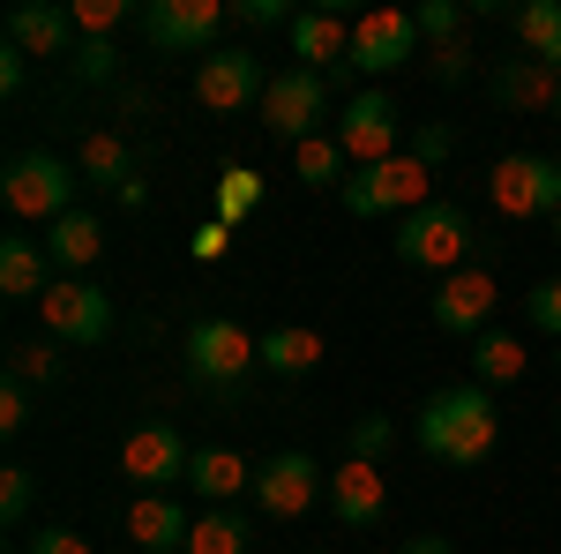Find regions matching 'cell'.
<instances>
[{
  "instance_id": "cell-1",
  "label": "cell",
  "mask_w": 561,
  "mask_h": 554,
  "mask_svg": "<svg viewBox=\"0 0 561 554\" xmlns=\"http://www.w3.org/2000/svg\"><path fill=\"white\" fill-rule=\"evenodd\" d=\"M412 442H420V457L449 472H472L494 457V442H502V405H494V389L486 383H449L434 389L427 405L412 412Z\"/></svg>"
},
{
  "instance_id": "cell-2",
  "label": "cell",
  "mask_w": 561,
  "mask_h": 554,
  "mask_svg": "<svg viewBox=\"0 0 561 554\" xmlns=\"http://www.w3.org/2000/svg\"><path fill=\"white\" fill-rule=\"evenodd\" d=\"M255 368H262V338L240 323V315H203V323L187 330V375H195L203 389L232 397Z\"/></svg>"
},
{
  "instance_id": "cell-3",
  "label": "cell",
  "mask_w": 561,
  "mask_h": 554,
  "mask_svg": "<svg viewBox=\"0 0 561 554\" xmlns=\"http://www.w3.org/2000/svg\"><path fill=\"white\" fill-rule=\"evenodd\" d=\"M397 262L404 270H465V256H472V217H465V203H449V195H434L427 211L397 217Z\"/></svg>"
},
{
  "instance_id": "cell-4",
  "label": "cell",
  "mask_w": 561,
  "mask_h": 554,
  "mask_svg": "<svg viewBox=\"0 0 561 554\" xmlns=\"http://www.w3.org/2000/svg\"><path fill=\"white\" fill-rule=\"evenodd\" d=\"M76 188H83V172L68 166V158H53V150H23V158H8V172H0V203L15 217H31V225L68 217L76 211Z\"/></svg>"
},
{
  "instance_id": "cell-5",
  "label": "cell",
  "mask_w": 561,
  "mask_h": 554,
  "mask_svg": "<svg viewBox=\"0 0 561 554\" xmlns=\"http://www.w3.org/2000/svg\"><path fill=\"white\" fill-rule=\"evenodd\" d=\"M434 203V166H420L412 150H397L382 166H359L345 180V211L352 217H412Z\"/></svg>"
},
{
  "instance_id": "cell-6",
  "label": "cell",
  "mask_w": 561,
  "mask_h": 554,
  "mask_svg": "<svg viewBox=\"0 0 561 554\" xmlns=\"http://www.w3.org/2000/svg\"><path fill=\"white\" fill-rule=\"evenodd\" d=\"M142 38L158 53H187V60H210L225 45V23H232V0H142L135 8Z\"/></svg>"
},
{
  "instance_id": "cell-7",
  "label": "cell",
  "mask_w": 561,
  "mask_h": 554,
  "mask_svg": "<svg viewBox=\"0 0 561 554\" xmlns=\"http://www.w3.org/2000/svg\"><path fill=\"white\" fill-rule=\"evenodd\" d=\"M262 128H270V143H314L322 135V121H330V76H314V68H277L270 76V90H262Z\"/></svg>"
},
{
  "instance_id": "cell-8",
  "label": "cell",
  "mask_w": 561,
  "mask_h": 554,
  "mask_svg": "<svg viewBox=\"0 0 561 554\" xmlns=\"http://www.w3.org/2000/svg\"><path fill=\"white\" fill-rule=\"evenodd\" d=\"M38 315H45V338L76 344V352L113 338V299H105L98 278H53L45 299H38Z\"/></svg>"
},
{
  "instance_id": "cell-9",
  "label": "cell",
  "mask_w": 561,
  "mask_h": 554,
  "mask_svg": "<svg viewBox=\"0 0 561 554\" xmlns=\"http://www.w3.org/2000/svg\"><path fill=\"white\" fill-rule=\"evenodd\" d=\"M187 465H195V450L180 442L173 420H142L121 442V479H135V495H173V487H187Z\"/></svg>"
},
{
  "instance_id": "cell-10",
  "label": "cell",
  "mask_w": 561,
  "mask_h": 554,
  "mask_svg": "<svg viewBox=\"0 0 561 554\" xmlns=\"http://www.w3.org/2000/svg\"><path fill=\"white\" fill-rule=\"evenodd\" d=\"M494 307H502V285H494V270H479V262H465V270H449L442 285H434L427 299V323L442 330V338H486V323H494Z\"/></svg>"
},
{
  "instance_id": "cell-11",
  "label": "cell",
  "mask_w": 561,
  "mask_h": 554,
  "mask_svg": "<svg viewBox=\"0 0 561 554\" xmlns=\"http://www.w3.org/2000/svg\"><path fill=\"white\" fill-rule=\"evenodd\" d=\"M262 90H270V68H262V53H248V45H217L210 60H195V105L203 113H248V105H262Z\"/></svg>"
},
{
  "instance_id": "cell-12",
  "label": "cell",
  "mask_w": 561,
  "mask_h": 554,
  "mask_svg": "<svg viewBox=\"0 0 561 554\" xmlns=\"http://www.w3.org/2000/svg\"><path fill=\"white\" fill-rule=\"evenodd\" d=\"M337 143H345L352 172L382 166V158H397V150H412V143H404V113H397L389 90H359V98H345V113H337Z\"/></svg>"
},
{
  "instance_id": "cell-13",
  "label": "cell",
  "mask_w": 561,
  "mask_h": 554,
  "mask_svg": "<svg viewBox=\"0 0 561 554\" xmlns=\"http://www.w3.org/2000/svg\"><path fill=\"white\" fill-rule=\"evenodd\" d=\"M494 211L502 217H561V158L517 150L494 166Z\"/></svg>"
},
{
  "instance_id": "cell-14",
  "label": "cell",
  "mask_w": 561,
  "mask_h": 554,
  "mask_svg": "<svg viewBox=\"0 0 561 554\" xmlns=\"http://www.w3.org/2000/svg\"><path fill=\"white\" fill-rule=\"evenodd\" d=\"M412 53H420V23H412L404 8H367V15H352V68H359V76H397Z\"/></svg>"
},
{
  "instance_id": "cell-15",
  "label": "cell",
  "mask_w": 561,
  "mask_h": 554,
  "mask_svg": "<svg viewBox=\"0 0 561 554\" xmlns=\"http://www.w3.org/2000/svg\"><path fill=\"white\" fill-rule=\"evenodd\" d=\"M330 479H322V465L307 457V450H277L270 465H255V502H262V517H307L314 510V495H322Z\"/></svg>"
},
{
  "instance_id": "cell-16",
  "label": "cell",
  "mask_w": 561,
  "mask_h": 554,
  "mask_svg": "<svg viewBox=\"0 0 561 554\" xmlns=\"http://www.w3.org/2000/svg\"><path fill=\"white\" fill-rule=\"evenodd\" d=\"M322 495H330V510H337L345 532H375L382 510H389V479H382V465H367V457H345V465L330 472Z\"/></svg>"
},
{
  "instance_id": "cell-17",
  "label": "cell",
  "mask_w": 561,
  "mask_h": 554,
  "mask_svg": "<svg viewBox=\"0 0 561 554\" xmlns=\"http://www.w3.org/2000/svg\"><path fill=\"white\" fill-rule=\"evenodd\" d=\"M285 38H293V60L314 68V76L352 68V23H345V15H330V8H293Z\"/></svg>"
},
{
  "instance_id": "cell-18",
  "label": "cell",
  "mask_w": 561,
  "mask_h": 554,
  "mask_svg": "<svg viewBox=\"0 0 561 554\" xmlns=\"http://www.w3.org/2000/svg\"><path fill=\"white\" fill-rule=\"evenodd\" d=\"M187 495L210 502V510H232L240 495H255V465H248L232 442H210V450H195V465H187Z\"/></svg>"
},
{
  "instance_id": "cell-19",
  "label": "cell",
  "mask_w": 561,
  "mask_h": 554,
  "mask_svg": "<svg viewBox=\"0 0 561 554\" xmlns=\"http://www.w3.org/2000/svg\"><path fill=\"white\" fill-rule=\"evenodd\" d=\"M187 532H195V517L180 510L173 495H135V502H128L135 554H187Z\"/></svg>"
},
{
  "instance_id": "cell-20",
  "label": "cell",
  "mask_w": 561,
  "mask_h": 554,
  "mask_svg": "<svg viewBox=\"0 0 561 554\" xmlns=\"http://www.w3.org/2000/svg\"><path fill=\"white\" fill-rule=\"evenodd\" d=\"M45 256H53V270L60 278H90L98 270V256H105V225L90 211H68L45 225Z\"/></svg>"
},
{
  "instance_id": "cell-21",
  "label": "cell",
  "mask_w": 561,
  "mask_h": 554,
  "mask_svg": "<svg viewBox=\"0 0 561 554\" xmlns=\"http://www.w3.org/2000/svg\"><path fill=\"white\" fill-rule=\"evenodd\" d=\"M8 45H15L23 60H60V53L76 45V15H68V8H15V15H8Z\"/></svg>"
},
{
  "instance_id": "cell-22",
  "label": "cell",
  "mask_w": 561,
  "mask_h": 554,
  "mask_svg": "<svg viewBox=\"0 0 561 554\" xmlns=\"http://www.w3.org/2000/svg\"><path fill=\"white\" fill-rule=\"evenodd\" d=\"M494 98H502L510 113H554V105H561V76L517 53V60H502V68H494Z\"/></svg>"
},
{
  "instance_id": "cell-23",
  "label": "cell",
  "mask_w": 561,
  "mask_h": 554,
  "mask_svg": "<svg viewBox=\"0 0 561 554\" xmlns=\"http://www.w3.org/2000/svg\"><path fill=\"white\" fill-rule=\"evenodd\" d=\"M322 368V330H307V323H277L270 338H262V375H277V383H307Z\"/></svg>"
},
{
  "instance_id": "cell-24",
  "label": "cell",
  "mask_w": 561,
  "mask_h": 554,
  "mask_svg": "<svg viewBox=\"0 0 561 554\" xmlns=\"http://www.w3.org/2000/svg\"><path fill=\"white\" fill-rule=\"evenodd\" d=\"M53 278H60V270H53V256H45V240H23V233L0 240V293L8 299H45Z\"/></svg>"
},
{
  "instance_id": "cell-25",
  "label": "cell",
  "mask_w": 561,
  "mask_h": 554,
  "mask_svg": "<svg viewBox=\"0 0 561 554\" xmlns=\"http://www.w3.org/2000/svg\"><path fill=\"white\" fill-rule=\"evenodd\" d=\"M510 31H517L524 60H539V68L561 76V0H524L517 15H510Z\"/></svg>"
},
{
  "instance_id": "cell-26",
  "label": "cell",
  "mask_w": 561,
  "mask_h": 554,
  "mask_svg": "<svg viewBox=\"0 0 561 554\" xmlns=\"http://www.w3.org/2000/svg\"><path fill=\"white\" fill-rule=\"evenodd\" d=\"M472 383H486V389L524 383V338H510V330H486V338H472Z\"/></svg>"
},
{
  "instance_id": "cell-27",
  "label": "cell",
  "mask_w": 561,
  "mask_h": 554,
  "mask_svg": "<svg viewBox=\"0 0 561 554\" xmlns=\"http://www.w3.org/2000/svg\"><path fill=\"white\" fill-rule=\"evenodd\" d=\"M210 211H217V225H248V217L262 211V172L255 166H225L217 188H210Z\"/></svg>"
},
{
  "instance_id": "cell-28",
  "label": "cell",
  "mask_w": 561,
  "mask_h": 554,
  "mask_svg": "<svg viewBox=\"0 0 561 554\" xmlns=\"http://www.w3.org/2000/svg\"><path fill=\"white\" fill-rule=\"evenodd\" d=\"M76 172H83V180H98V188H128V180H135V158H128V143H121L113 128H98V135H83Z\"/></svg>"
},
{
  "instance_id": "cell-29",
  "label": "cell",
  "mask_w": 561,
  "mask_h": 554,
  "mask_svg": "<svg viewBox=\"0 0 561 554\" xmlns=\"http://www.w3.org/2000/svg\"><path fill=\"white\" fill-rule=\"evenodd\" d=\"M248 547H255V524L240 510H203L187 532V554H248Z\"/></svg>"
},
{
  "instance_id": "cell-30",
  "label": "cell",
  "mask_w": 561,
  "mask_h": 554,
  "mask_svg": "<svg viewBox=\"0 0 561 554\" xmlns=\"http://www.w3.org/2000/svg\"><path fill=\"white\" fill-rule=\"evenodd\" d=\"M345 143H337V135H314V143H300V150H293V180H300V188H337V180H345Z\"/></svg>"
},
{
  "instance_id": "cell-31",
  "label": "cell",
  "mask_w": 561,
  "mask_h": 554,
  "mask_svg": "<svg viewBox=\"0 0 561 554\" xmlns=\"http://www.w3.org/2000/svg\"><path fill=\"white\" fill-rule=\"evenodd\" d=\"M8 383L53 389V383H60V352H53V344H15V352H8Z\"/></svg>"
},
{
  "instance_id": "cell-32",
  "label": "cell",
  "mask_w": 561,
  "mask_h": 554,
  "mask_svg": "<svg viewBox=\"0 0 561 554\" xmlns=\"http://www.w3.org/2000/svg\"><path fill=\"white\" fill-rule=\"evenodd\" d=\"M389 442H397V420H389V412H359V420H352V434H345V457H367V465H382Z\"/></svg>"
},
{
  "instance_id": "cell-33",
  "label": "cell",
  "mask_w": 561,
  "mask_h": 554,
  "mask_svg": "<svg viewBox=\"0 0 561 554\" xmlns=\"http://www.w3.org/2000/svg\"><path fill=\"white\" fill-rule=\"evenodd\" d=\"M31 502H38V472H23V465H8L0 472V524L15 532L23 517H31Z\"/></svg>"
},
{
  "instance_id": "cell-34",
  "label": "cell",
  "mask_w": 561,
  "mask_h": 554,
  "mask_svg": "<svg viewBox=\"0 0 561 554\" xmlns=\"http://www.w3.org/2000/svg\"><path fill=\"white\" fill-rule=\"evenodd\" d=\"M524 323H531L539 338L561 344V278H539V285L524 293Z\"/></svg>"
},
{
  "instance_id": "cell-35",
  "label": "cell",
  "mask_w": 561,
  "mask_h": 554,
  "mask_svg": "<svg viewBox=\"0 0 561 554\" xmlns=\"http://www.w3.org/2000/svg\"><path fill=\"white\" fill-rule=\"evenodd\" d=\"M412 23H420V38H427V45H457V38H465V8H457V0H427V8H412Z\"/></svg>"
},
{
  "instance_id": "cell-36",
  "label": "cell",
  "mask_w": 561,
  "mask_h": 554,
  "mask_svg": "<svg viewBox=\"0 0 561 554\" xmlns=\"http://www.w3.org/2000/svg\"><path fill=\"white\" fill-rule=\"evenodd\" d=\"M113 76H121L113 38H83V45H76V83H113Z\"/></svg>"
},
{
  "instance_id": "cell-37",
  "label": "cell",
  "mask_w": 561,
  "mask_h": 554,
  "mask_svg": "<svg viewBox=\"0 0 561 554\" xmlns=\"http://www.w3.org/2000/svg\"><path fill=\"white\" fill-rule=\"evenodd\" d=\"M83 38H113V23H128V0H76L68 8Z\"/></svg>"
},
{
  "instance_id": "cell-38",
  "label": "cell",
  "mask_w": 561,
  "mask_h": 554,
  "mask_svg": "<svg viewBox=\"0 0 561 554\" xmlns=\"http://www.w3.org/2000/svg\"><path fill=\"white\" fill-rule=\"evenodd\" d=\"M427 76L442 90H457L465 76H472V45H465V38H457V45H434V53H427Z\"/></svg>"
},
{
  "instance_id": "cell-39",
  "label": "cell",
  "mask_w": 561,
  "mask_h": 554,
  "mask_svg": "<svg viewBox=\"0 0 561 554\" xmlns=\"http://www.w3.org/2000/svg\"><path fill=\"white\" fill-rule=\"evenodd\" d=\"M23 554H98L83 540V532H68V524H38V532H31V547Z\"/></svg>"
},
{
  "instance_id": "cell-40",
  "label": "cell",
  "mask_w": 561,
  "mask_h": 554,
  "mask_svg": "<svg viewBox=\"0 0 561 554\" xmlns=\"http://www.w3.org/2000/svg\"><path fill=\"white\" fill-rule=\"evenodd\" d=\"M23 427H31V389L0 383V434H23Z\"/></svg>"
},
{
  "instance_id": "cell-41",
  "label": "cell",
  "mask_w": 561,
  "mask_h": 554,
  "mask_svg": "<svg viewBox=\"0 0 561 554\" xmlns=\"http://www.w3.org/2000/svg\"><path fill=\"white\" fill-rule=\"evenodd\" d=\"M449 143H457V135H449L442 121H434V128H420V135H412V158H420V166H442V158H449Z\"/></svg>"
},
{
  "instance_id": "cell-42",
  "label": "cell",
  "mask_w": 561,
  "mask_h": 554,
  "mask_svg": "<svg viewBox=\"0 0 561 554\" xmlns=\"http://www.w3.org/2000/svg\"><path fill=\"white\" fill-rule=\"evenodd\" d=\"M232 15H240V23H255V31H277V23H293L277 0H232Z\"/></svg>"
},
{
  "instance_id": "cell-43",
  "label": "cell",
  "mask_w": 561,
  "mask_h": 554,
  "mask_svg": "<svg viewBox=\"0 0 561 554\" xmlns=\"http://www.w3.org/2000/svg\"><path fill=\"white\" fill-rule=\"evenodd\" d=\"M225 248H232V225H217V217H210V225L195 233V262H217Z\"/></svg>"
},
{
  "instance_id": "cell-44",
  "label": "cell",
  "mask_w": 561,
  "mask_h": 554,
  "mask_svg": "<svg viewBox=\"0 0 561 554\" xmlns=\"http://www.w3.org/2000/svg\"><path fill=\"white\" fill-rule=\"evenodd\" d=\"M23 83H31V60H23V53L8 45V53H0V90L15 98V90H23Z\"/></svg>"
},
{
  "instance_id": "cell-45",
  "label": "cell",
  "mask_w": 561,
  "mask_h": 554,
  "mask_svg": "<svg viewBox=\"0 0 561 554\" xmlns=\"http://www.w3.org/2000/svg\"><path fill=\"white\" fill-rule=\"evenodd\" d=\"M397 554H457V540H442V532H412Z\"/></svg>"
},
{
  "instance_id": "cell-46",
  "label": "cell",
  "mask_w": 561,
  "mask_h": 554,
  "mask_svg": "<svg viewBox=\"0 0 561 554\" xmlns=\"http://www.w3.org/2000/svg\"><path fill=\"white\" fill-rule=\"evenodd\" d=\"M554 248H561V217H554Z\"/></svg>"
},
{
  "instance_id": "cell-47",
  "label": "cell",
  "mask_w": 561,
  "mask_h": 554,
  "mask_svg": "<svg viewBox=\"0 0 561 554\" xmlns=\"http://www.w3.org/2000/svg\"><path fill=\"white\" fill-rule=\"evenodd\" d=\"M554 368H561V344H554Z\"/></svg>"
},
{
  "instance_id": "cell-48",
  "label": "cell",
  "mask_w": 561,
  "mask_h": 554,
  "mask_svg": "<svg viewBox=\"0 0 561 554\" xmlns=\"http://www.w3.org/2000/svg\"><path fill=\"white\" fill-rule=\"evenodd\" d=\"M307 554H330V547H307Z\"/></svg>"
},
{
  "instance_id": "cell-49",
  "label": "cell",
  "mask_w": 561,
  "mask_h": 554,
  "mask_svg": "<svg viewBox=\"0 0 561 554\" xmlns=\"http://www.w3.org/2000/svg\"><path fill=\"white\" fill-rule=\"evenodd\" d=\"M554 121H561V105H554Z\"/></svg>"
}]
</instances>
